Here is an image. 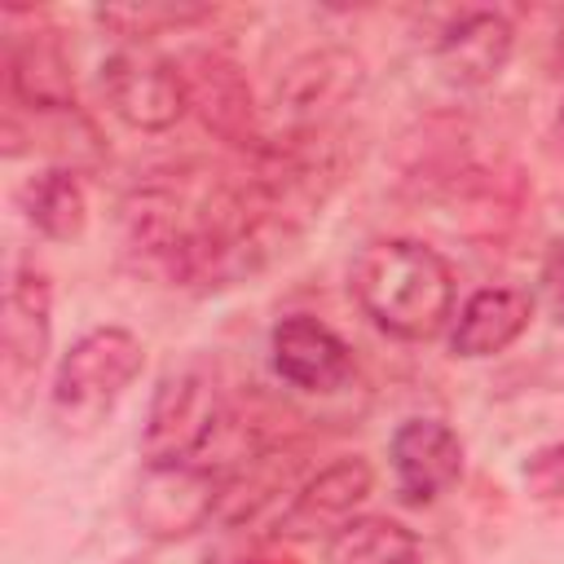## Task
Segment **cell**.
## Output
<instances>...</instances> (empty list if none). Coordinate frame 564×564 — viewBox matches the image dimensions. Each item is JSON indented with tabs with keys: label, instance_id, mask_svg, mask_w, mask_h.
Segmentation results:
<instances>
[{
	"label": "cell",
	"instance_id": "6da1fadb",
	"mask_svg": "<svg viewBox=\"0 0 564 564\" xmlns=\"http://www.w3.org/2000/svg\"><path fill=\"white\" fill-rule=\"evenodd\" d=\"M357 308L392 339L423 344L454 317V269L449 260L414 238H375L348 269Z\"/></svg>",
	"mask_w": 564,
	"mask_h": 564
},
{
	"label": "cell",
	"instance_id": "7a4b0ae2",
	"mask_svg": "<svg viewBox=\"0 0 564 564\" xmlns=\"http://www.w3.org/2000/svg\"><path fill=\"white\" fill-rule=\"evenodd\" d=\"M141 366H145V348L132 330L123 326L84 330L53 370V388H48L53 423L70 436L97 432L115 414V405L123 401Z\"/></svg>",
	"mask_w": 564,
	"mask_h": 564
},
{
	"label": "cell",
	"instance_id": "3957f363",
	"mask_svg": "<svg viewBox=\"0 0 564 564\" xmlns=\"http://www.w3.org/2000/svg\"><path fill=\"white\" fill-rule=\"evenodd\" d=\"M229 419L234 405L225 397L216 366L189 361L159 379L141 427V454L145 463H203V454L220 441Z\"/></svg>",
	"mask_w": 564,
	"mask_h": 564
},
{
	"label": "cell",
	"instance_id": "277c9868",
	"mask_svg": "<svg viewBox=\"0 0 564 564\" xmlns=\"http://www.w3.org/2000/svg\"><path fill=\"white\" fill-rule=\"evenodd\" d=\"M366 66L348 48H313L295 57L278 84H273V119L278 132L269 137H295V132H330L339 110L361 93Z\"/></svg>",
	"mask_w": 564,
	"mask_h": 564
},
{
	"label": "cell",
	"instance_id": "5b68a950",
	"mask_svg": "<svg viewBox=\"0 0 564 564\" xmlns=\"http://www.w3.org/2000/svg\"><path fill=\"white\" fill-rule=\"evenodd\" d=\"M225 471L212 463H145L132 489V524L150 542H176L220 516Z\"/></svg>",
	"mask_w": 564,
	"mask_h": 564
},
{
	"label": "cell",
	"instance_id": "8992f818",
	"mask_svg": "<svg viewBox=\"0 0 564 564\" xmlns=\"http://www.w3.org/2000/svg\"><path fill=\"white\" fill-rule=\"evenodd\" d=\"M101 93L115 119L137 132H167L189 110L185 70L145 48H119L101 62Z\"/></svg>",
	"mask_w": 564,
	"mask_h": 564
},
{
	"label": "cell",
	"instance_id": "52a82bcc",
	"mask_svg": "<svg viewBox=\"0 0 564 564\" xmlns=\"http://www.w3.org/2000/svg\"><path fill=\"white\" fill-rule=\"evenodd\" d=\"M53 344V282L35 260H18L4 286L0 317V379L13 405H22L26 388L40 379Z\"/></svg>",
	"mask_w": 564,
	"mask_h": 564
},
{
	"label": "cell",
	"instance_id": "ba28073f",
	"mask_svg": "<svg viewBox=\"0 0 564 564\" xmlns=\"http://www.w3.org/2000/svg\"><path fill=\"white\" fill-rule=\"evenodd\" d=\"M181 70H185V84H189V110L198 115V123L216 141H225L234 150H247V154H256L269 141L256 93L247 84V70L234 57L189 53Z\"/></svg>",
	"mask_w": 564,
	"mask_h": 564
},
{
	"label": "cell",
	"instance_id": "9c48e42d",
	"mask_svg": "<svg viewBox=\"0 0 564 564\" xmlns=\"http://www.w3.org/2000/svg\"><path fill=\"white\" fill-rule=\"evenodd\" d=\"M4 106L13 110H66L75 106V75L62 31L31 13V26L9 18L4 40Z\"/></svg>",
	"mask_w": 564,
	"mask_h": 564
},
{
	"label": "cell",
	"instance_id": "30bf717a",
	"mask_svg": "<svg viewBox=\"0 0 564 564\" xmlns=\"http://www.w3.org/2000/svg\"><path fill=\"white\" fill-rule=\"evenodd\" d=\"M375 489V467L361 454L330 458L317 476H308L295 498L282 507L273 533L286 542H308V538H330L339 524L352 520V511L370 498Z\"/></svg>",
	"mask_w": 564,
	"mask_h": 564
},
{
	"label": "cell",
	"instance_id": "8fae6325",
	"mask_svg": "<svg viewBox=\"0 0 564 564\" xmlns=\"http://www.w3.org/2000/svg\"><path fill=\"white\" fill-rule=\"evenodd\" d=\"M401 502L427 507L463 480V441L441 419H405L388 445Z\"/></svg>",
	"mask_w": 564,
	"mask_h": 564
},
{
	"label": "cell",
	"instance_id": "7c38bea8",
	"mask_svg": "<svg viewBox=\"0 0 564 564\" xmlns=\"http://www.w3.org/2000/svg\"><path fill=\"white\" fill-rule=\"evenodd\" d=\"M269 357H273V370L282 383H291L295 392H313V397L348 388V379L357 370L348 344L326 322H317L308 313L282 317L269 330Z\"/></svg>",
	"mask_w": 564,
	"mask_h": 564
},
{
	"label": "cell",
	"instance_id": "4fadbf2b",
	"mask_svg": "<svg viewBox=\"0 0 564 564\" xmlns=\"http://www.w3.org/2000/svg\"><path fill=\"white\" fill-rule=\"evenodd\" d=\"M4 154L18 159L22 150H40L48 159V167H66V172H97L106 163V141L97 132V123L79 110H13L4 106Z\"/></svg>",
	"mask_w": 564,
	"mask_h": 564
},
{
	"label": "cell",
	"instance_id": "5bb4252c",
	"mask_svg": "<svg viewBox=\"0 0 564 564\" xmlns=\"http://www.w3.org/2000/svg\"><path fill=\"white\" fill-rule=\"evenodd\" d=\"M516 53V26L494 9H467L436 35V70L454 88L494 84Z\"/></svg>",
	"mask_w": 564,
	"mask_h": 564
},
{
	"label": "cell",
	"instance_id": "9a60e30c",
	"mask_svg": "<svg viewBox=\"0 0 564 564\" xmlns=\"http://www.w3.org/2000/svg\"><path fill=\"white\" fill-rule=\"evenodd\" d=\"M471 132L458 115H427L397 141V172L401 185L441 198L476 159H471Z\"/></svg>",
	"mask_w": 564,
	"mask_h": 564
},
{
	"label": "cell",
	"instance_id": "2e32d148",
	"mask_svg": "<svg viewBox=\"0 0 564 564\" xmlns=\"http://www.w3.org/2000/svg\"><path fill=\"white\" fill-rule=\"evenodd\" d=\"M533 322V295L520 286H480L454 317L449 348L458 357H494L511 348Z\"/></svg>",
	"mask_w": 564,
	"mask_h": 564
},
{
	"label": "cell",
	"instance_id": "e0dca14e",
	"mask_svg": "<svg viewBox=\"0 0 564 564\" xmlns=\"http://www.w3.org/2000/svg\"><path fill=\"white\" fill-rule=\"evenodd\" d=\"M524 198H529V189H524V181H520L516 167H480V163H471L441 194V203L454 212L458 229L471 234V238L502 234L524 212Z\"/></svg>",
	"mask_w": 564,
	"mask_h": 564
},
{
	"label": "cell",
	"instance_id": "ac0fdd59",
	"mask_svg": "<svg viewBox=\"0 0 564 564\" xmlns=\"http://www.w3.org/2000/svg\"><path fill=\"white\" fill-rule=\"evenodd\" d=\"M18 203L31 229L44 234L48 242H70L88 225V194L79 185V172H66V167H40L18 189Z\"/></svg>",
	"mask_w": 564,
	"mask_h": 564
},
{
	"label": "cell",
	"instance_id": "d6986e66",
	"mask_svg": "<svg viewBox=\"0 0 564 564\" xmlns=\"http://www.w3.org/2000/svg\"><path fill=\"white\" fill-rule=\"evenodd\" d=\"M419 533L392 516H352L326 538V564H414Z\"/></svg>",
	"mask_w": 564,
	"mask_h": 564
},
{
	"label": "cell",
	"instance_id": "ffe728a7",
	"mask_svg": "<svg viewBox=\"0 0 564 564\" xmlns=\"http://www.w3.org/2000/svg\"><path fill=\"white\" fill-rule=\"evenodd\" d=\"M212 4H189V0H141V4H101L93 9V18L123 35V40H150V35H167V31H189L198 22H212Z\"/></svg>",
	"mask_w": 564,
	"mask_h": 564
},
{
	"label": "cell",
	"instance_id": "44dd1931",
	"mask_svg": "<svg viewBox=\"0 0 564 564\" xmlns=\"http://www.w3.org/2000/svg\"><path fill=\"white\" fill-rule=\"evenodd\" d=\"M524 489L538 502H564V441H551L524 458Z\"/></svg>",
	"mask_w": 564,
	"mask_h": 564
},
{
	"label": "cell",
	"instance_id": "7402d4cb",
	"mask_svg": "<svg viewBox=\"0 0 564 564\" xmlns=\"http://www.w3.org/2000/svg\"><path fill=\"white\" fill-rule=\"evenodd\" d=\"M542 291H546L555 317H564V242L551 251V260H546V269H542Z\"/></svg>",
	"mask_w": 564,
	"mask_h": 564
},
{
	"label": "cell",
	"instance_id": "603a6c76",
	"mask_svg": "<svg viewBox=\"0 0 564 564\" xmlns=\"http://www.w3.org/2000/svg\"><path fill=\"white\" fill-rule=\"evenodd\" d=\"M551 145H555V154L564 159V101H560V110H555V119H551Z\"/></svg>",
	"mask_w": 564,
	"mask_h": 564
}]
</instances>
